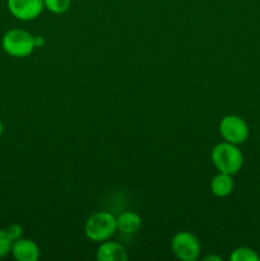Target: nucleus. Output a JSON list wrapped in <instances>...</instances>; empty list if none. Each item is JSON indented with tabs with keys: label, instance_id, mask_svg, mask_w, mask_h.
Returning <instances> with one entry per match:
<instances>
[{
	"label": "nucleus",
	"instance_id": "0eeeda50",
	"mask_svg": "<svg viewBox=\"0 0 260 261\" xmlns=\"http://www.w3.org/2000/svg\"><path fill=\"white\" fill-rule=\"evenodd\" d=\"M10 254L17 261H37L40 257V247L32 240L22 237L13 242Z\"/></svg>",
	"mask_w": 260,
	"mask_h": 261
},
{
	"label": "nucleus",
	"instance_id": "f8f14e48",
	"mask_svg": "<svg viewBox=\"0 0 260 261\" xmlns=\"http://www.w3.org/2000/svg\"><path fill=\"white\" fill-rule=\"evenodd\" d=\"M45 9L53 14H64L71 7V0H43Z\"/></svg>",
	"mask_w": 260,
	"mask_h": 261
},
{
	"label": "nucleus",
	"instance_id": "423d86ee",
	"mask_svg": "<svg viewBox=\"0 0 260 261\" xmlns=\"http://www.w3.org/2000/svg\"><path fill=\"white\" fill-rule=\"evenodd\" d=\"M7 7L10 14L22 22L36 19L45 9L43 0H7Z\"/></svg>",
	"mask_w": 260,
	"mask_h": 261
},
{
	"label": "nucleus",
	"instance_id": "dca6fc26",
	"mask_svg": "<svg viewBox=\"0 0 260 261\" xmlns=\"http://www.w3.org/2000/svg\"><path fill=\"white\" fill-rule=\"evenodd\" d=\"M3 132H4V126H3V122L2 120H0V137L3 135Z\"/></svg>",
	"mask_w": 260,
	"mask_h": 261
},
{
	"label": "nucleus",
	"instance_id": "2eb2a0df",
	"mask_svg": "<svg viewBox=\"0 0 260 261\" xmlns=\"http://www.w3.org/2000/svg\"><path fill=\"white\" fill-rule=\"evenodd\" d=\"M212 260H214V261H222V257L216 256V255H208V256L204 257V261H212Z\"/></svg>",
	"mask_w": 260,
	"mask_h": 261
},
{
	"label": "nucleus",
	"instance_id": "39448f33",
	"mask_svg": "<svg viewBox=\"0 0 260 261\" xmlns=\"http://www.w3.org/2000/svg\"><path fill=\"white\" fill-rule=\"evenodd\" d=\"M219 133L224 142L240 145L249 138V126L242 117L237 115H227L219 122Z\"/></svg>",
	"mask_w": 260,
	"mask_h": 261
},
{
	"label": "nucleus",
	"instance_id": "7ed1b4c3",
	"mask_svg": "<svg viewBox=\"0 0 260 261\" xmlns=\"http://www.w3.org/2000/svg\"><path fill=\"white\" fill-rule=\"evenodd\" d=\"M116 231V218L109 212H97L92 214L84 224V234L93 242L110 240Z\"/></svg>",
	"mask_w": 260,
	"mask_h": 261
},
{
	"label": "nucleus",
	"instance_id": "1a4fd4ad",
	"mask_svg": "<svg viewBox=\"0 0 260 261\" xmlns=\"http://www.w3.org/2000/svg\"><path fill=\"white\" fill-rule=\"evenodd\" d=\"M117 231L124 234H134L142 227V218L135 212H122L119 217H116Z\"/></svg>",
	"mask_w": 260,
	"mask_h": 261
},
{
	"label": "nucleus",
	"instance_id": "ddd939ff",
	"mask_svg": "<svg viewBox=\"0 0 260 261\" xmlns=\"http://www.w3.org/2000/svg\"><path fill=\"white\" fill-rule=\"evenodd\" d=\"M12 245L13 241L8 236L7 231L0 228V259L7 256L8 254H10V251H12Z\"/></svg>",
	"mask_w": 260,
	"mask_h": 261
},
{
	"label": "nucleus",
	"instance_id": "6e6552de",
	"mask_svg": "<svg viewBox=\"0 0 260 261\" xmlns=\"http://www.w3.org/2000/svg\"><path fill=\"white\" fill-rule=\"evenodd\" d=\"M96 259L99 261H126L127 251L122 245L115 241L99 242L96 251Z\"/></svg>",
	"mask_w": 260,
	"mask_h": 261
},
{
	"label": "nucleus",
	"instance_id": "9d476101",
	"mask_svg": "<svg viewBox=\"0 0 260 261\" xmlns=\"http://www.w3.org/2000/svg\"><path fill=\"white\" fill-rule=\"evenodd\" d=\"M233 178L228 173L218 172L211 182L212 194L217 198H226L233 191Z\"/></svg>",
	"mask_w": 260,
	"mask_h": 261
},
{
	"label": "nucleus",
	"instance_id": "4468645a",
	"mask_svg": "<svg viewBox=\"0 0 260 261\" xmlns=\"http://www.w3.org/2000/svg\"><path fill=\"white\" fill-rule=\"evenodd\" d=\"M5 231H7L8 236L12 239L13 242L17 241V240H19V239H22V236H23V227L18 223L10 224V226L8 227Z\"/></svg>",
	"mask_w": 260,
	"mask_h": 261
},
{
	"label": "nucleus",
	"instance_id": "f257e3e1",
	"mask_svg": "<svg viewBox=\"0 0 260 261\" xmlns=\"http://www.w3.org/2000/svg\"><path fill=\"white\" fill-rule=\"evenodd\" d=\"M211 160L218 172L236 175L244 165V155L236 144L222 142L214 145L211 153Z\"/></svg>",
	"mask_w": 260,
	"mask_h": 261
},
{
	"label": "nucleus",
	"instance_id": "20e7f679",
	"mask_svg": "<svg viewBox=\"0 0 260 261\" xmlns=\"http://www.w3.org/2000/svg\"><path fill=\"white\" fill-rule=\"evenodd\" d=\"M173 255L181 261H195L200 255V242L191 232L181 231L173 236L171 241Z\"/></svg>",
	"mask_w": 260,
	"mask_h": 261
},
{
	"label": "nucleus",
	"instance_id": "f03ea898",
	"mask_svg": "<svg viewBox=\"0 0 260 261\" xmlns=\"http://www.w3.org/2000/svg\"><path fill=\"white\" fill-rule=\"evenodd\" d=\"M2 47L12 58H27L36 48L35 36L25 30L13 28L3 36Z\"/></svg>",
	"mask_w": 260,
	"mask_h": 261
},
{
	"label": "nucleus",
	"instance_id": "9b49d317",
	"mask_svg": "<svg viewBox=\"0 0 260 261\" xmlns=\"http://www.w3.org/2000/svg\"><path fill=\"white\" fill-rule=\"evenodd\" d=\"M231 261H259V255L250 247H237L229 255Z\"/></svg>",
	"mask_w": 260,
	"mask_h": 261
}]
</instances>
